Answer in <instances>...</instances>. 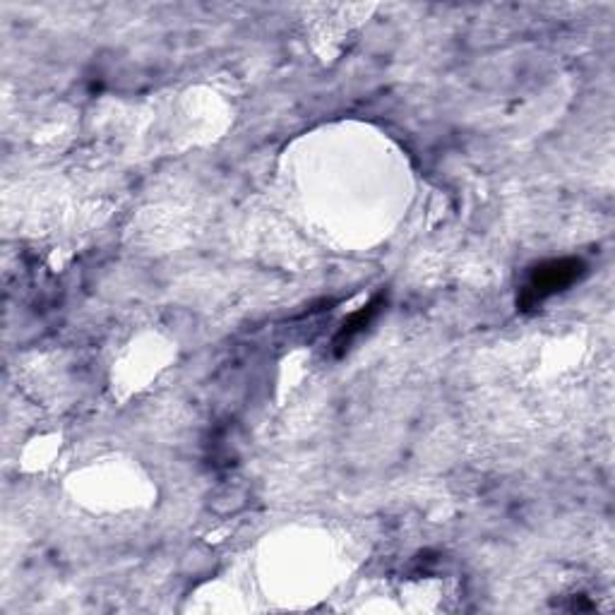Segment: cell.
Segmentation results:
<instances>
[{
    "label": "cell",
    "mask_w": 615,
    "mask_h": 615,
    "mask_svg": "<svg viewBox=\"0 0 615 615\" xmlns=\"http://www.w3.org/2000/svg\"><path fill=\"white\" fill-rule=\"evenodd\" d=\"M383 304H385L383 296L373 298L368 306H363L361 310L354 312V316L344 320V324H342V328H339V332H337V337H334V354H337V356H342L344 351H346L351 344H354V339H356L361 332H366V330H368V324L373 322L375 316H378Z\"/></svg>",
    "instance_id": "cell-2"
},
{
    "label": "cell",
    "mask_w": 615,
    "mask_h": 615,
    "mask_svg": "<svg viewBox=\"0 0 615 615\" xmlns=\"http://www.w3.org/2000/svg\"><path fill=\"white\" fill-rule=\"evenodd\" d=\"M584 274V262L577 258H562V260H550L538 265L529 282L522 288L520 306L522 308H534L538 304H544L546 298L556 296L565 288L572 286L577 280Z\"/></svg>",
    "instance_id": "cell-1"
}]
</instances>
